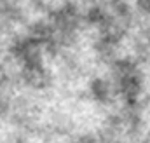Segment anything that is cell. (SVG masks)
Segmentation results:
<instances>
[{"label":"cell","instance_id":"cell-1","mask_svg":"<svg viewBox=\"0 0 150 143\" xmlns=\"http://www.w3.org/2000/svg\"><path fill=\"white\" fill-rule=\"evenodd\" d=\"M91 94L100 101H108L112 96V86L103 79H96L91 84Z\"/></svg>","mask_w":150,"mask_h":143},{"label":"cell","instance_id":"cell-2","mask_svg":"<svg viewBox=\"0 0 150 143\" xmlns=\"http://www.w3.org/2000/svg\"><path fill=\"white\" fill-rule=\"evenodd\" d=\"M140 9L143 11L145 16H150V2H142L140 4Z\"/></svg>","mask_w":150,"mask_h":143}]
</instances>
